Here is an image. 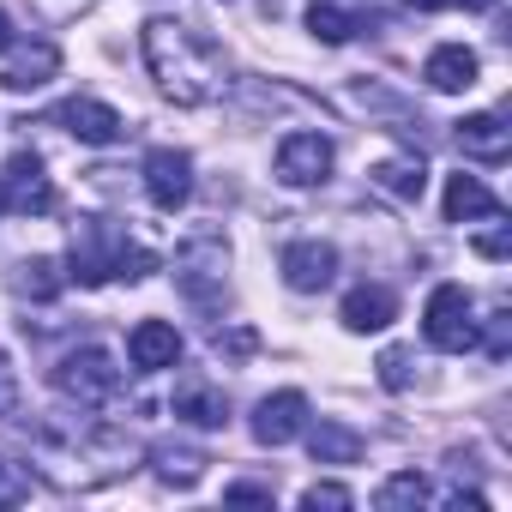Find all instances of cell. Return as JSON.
Returning <instances> with one entry per match:
<instances>
[{
    "mask_svg": "<svg viewBox=\"0 0 512 512\" xmlns=\"http://www.w3.org/2000/svg\"><path fill=\"white\" fill-rule=\"evenodd\" d=\"M139 49H145V67L157 79V91L181 109H199V103H217L223 85H229V61L223 49L193 31V25H175V19H151L139 31Z\"/></svg>",
    "mask_w": 512,
    "mask_h": 512,
    "instance_id": "6da1fadb",
    "label": "cell"
},
{
    "mask_svg": "<svg viewBox=\"0 0 512 512\" xmlns=\"http://www.w3.org/2000/svg\"><path fill=\"white\" fill-rule=\"evenodd\" d=\"M422 338H428L434 350H446V356L476 350L482 326H476V302H470L464 284H440V290L428 296V308H422Z\"/></svg>",
    "mask_w": 512,
    "mask_h": 512,
    "instance_id": "7a4b0ae2",
    "label": "cell"
},
{
    "mask_svg": "<svg viewBox=\"0 0 512 512\" xmlns=\"http://www.w3.org/2000/svg\"><path fill=\"white\" fill-rule=\"evenodd\" d=\"M55 392L73 398V404H85V410H97V404H109V398L121 392V368H115L109 350L85 344V350L61 356V368H55Z\"/></svg>",
    "mask_w": 512,
    "mask_h": 512,
    "instance_id": "3957f363",
    "label": "cell"
},
{
    "mask_svg": "<svg viewBox=\"0 0 512 512\" xmlns=\"http://www.w3.org/2000/svg\"><path fill=\"white\" fill-rule=\"evenodd\" d=\"M223 266H229V247L223 235H193L181 253H175V284L193 308H217L223 302Z\"/></svg>",
    "mask_w": 512,
    "mask_h": 512,
    "instance_id": "277c9868",
    "label": "cell"
},
{
    "mask_svg": "<svg viewBox=\"0 0 512 512\" xmlns=\"http://www.w3.org/2000/svg\"><path fill=\"white\" fill-rule=\"evenodd\" d=\"M121 247H127V235L115 229V223H103V217H91V223H79V235H73V284H85V290H97V284H109L115 278V260H121Z\"/></svg>",
    "mask_w": 512,
    "mask_h": 512,
    "instance_id": "5b68a950",
    "label": "cell"
},
{
    "mask_svg": "<svg viewBox=\"0 0 512 512\" xmlns=\"http://www.w3.org/2000/svg\"><path fill=\"white\" fill-rule=\"evenodd\" d=\"M332 163H338V151L326 133H290L278 145V181L284 187H320L332 175Z\"/></svg>",
    "mask_w": 512,
    "mask_h": 512,
    "instance_id": "8992f818",
    "label": "cell"
},
{
    "mask_svg": "<svg viewBox=\"0 0 512 512\" xmlns=\"http://www.w3.org/2000/svg\"><path fill=\"white\" fill-rule=\"evenodd\" d=\"M145 193H151L157 211H181L193 199V157L175 151V145H157L145 157Z\"/></svg>",
    "mask_w": 512,
    "mask_h": 512,
    "instance_id": "52a82bcc",
    "label": "cell"
},
{
    "mask_svg": "<svg viewBox=\"0 0 512 512\" xmlns=\"http://www.w3.org/2000/svg\"><path fill=\"white\" fill-rule=\"evenodd\" d=\"M278 266H284V284H290V290L314 296V290H326V284L338 278V247L320 241V235H308V241H290V247H284Z\"/></svg>",
    "mask_w": 512,
    "mask_h": 512,
    "instance_id": "ba28073f",
    "label": "cell"
},
{
    "mask_svg": "<svg viewBox=\"0 0 512 512\" xmlns=\"http://www.w3.org/2000/svg\"><path fill=\"white\" fill-rule=\"evenodd\" d=\"M302 428H308V398L302 392H272L253 410V440L260 446H290Z\"/></svg>",
    "mask_w": 512,
    "mask_h": 512,
    "instance_id": "9c48e42d",
    "label": "cell"
},
{
    "mask_svg": "<svg viewBox=\"0 0 512 512\" xmlns=\"http://www.w3.org/2000/svg\"><path fill=\"white\" fill-rule=\"evenodd\" d=\"M7 205H19V211H55V187H49V175H43V157L37 151H13V163H7Z\"/></svg>",
    "mask_w": 512,
    "mask_h": 512,
    "instance_id": "30bf717a",
    "label": "cell"
},
{
    "mask_svg": "<svg viewBox=\"0 0 512 512\" xmlns=\"http://www.w3.org/2000/svg\"><path fill=\"white\" fill-rule=\"evenodd\" d=\"M61 127H67L79 145H115V139L127 133V121H121L109 103H97V97H67V103H61Z\"/></svg>",
    "mask_w": 512,
    "mask_h": 512,
    "instance_id": "8fae6325",
    "label": "cell"
},
{
    "mask_svg": "<svg viewBox=\"0 0 512 512\" xmlns=\"http://www.w3.org/2000/svg\"><path fill=\"white\" fill-rule=\"evenodd\" d=\"M127 362H133L139 374L175 368V362H181V332H175L169 320H139V326L127 332Z\"/></svg>",
    "mask_w": 512,
    "mask_h": 512,
    "instance_id": "7c38bea8",
    "label": "cell"
},
{
    "mask_svg": "<svg viewBox=\"0 0 512 512\" xmlns=\"http://www.w3.org/2000/svg\"><path fill=\"white\" fill-rule=\"evenodd\" d=\"M476 73H482V61H476V49H464V43H440L428 61H422V79L434 85V91H470L476 85Z\"/></svg>",
    "mask_w": 512,
    "mask_h": 512,
    "instance_id": "4fadbf2b",
    "label": "cell"
},
{
    "mask_svg": "<svg viewBox=\"0 0 512 512\" xmlns=\"http://www.w3.org/2000/svg\"><path fill=\"white\" fill-rule=\"evenodd\" d=\"M392 314H398V296H392L386 284H356V290L344 296V308H338V320H344L350 332H386Z\"/></svg>",
    "mask_w": 512,
    "mask_h": 512,
    "instance_id": "5bb4252c",
    "label": "cell"
},
{
    "mask_svg": "<svg viewBox=\"0 0 512 512\" xmlns=\"http://www.w3.org/2000/svg\"><path fill=\"white\" fill-rule=\"evenodd\" d=\"M440 205H446V223H476V217L500 223V217H506V205H500V199H494V193H488L476 175H452Z\"/></svg>",
    "mask_w": 512,
    "mask_h": 512,
    "instance_id": "9a60e30c",
    "label": "cell"
},
{
    "mask_svg": "<svg viewBox=\"0 0 512 512\" xmlns=\"http://www.w3.org/2000/svg\"><path fill=\"white\" fill-rule=\"evenodd\" d=\"M458 145H464V157H476V163H506L512 127H506L500 115H464V121H458Z\"/></svg>",
    "mask_w": 512,
    "mask_h": 512,
    "instance_id": "2e32d148",
    "label": "cell"
},
{
    "mask_svg": "<svg viewBox=\"0 0 512 512\" xmlns=\"http://www.w3.org/2000/svg\"><path fill=\"white\" fill-rule=\"evenodd\" d=\"M175 416L193 422V428H223L229 422V398L217 386H205V380H181L175 386Z\"/></svg>",
    "mask_w": 512,
    "mask_h": 512,
    "instance_id": "e0dca14e",
    "label": "cell"
},
{
    "mask_svg": "<svg viewBox=\"0 0 512 512\" xmlns=\"http://www.w3.org/2000/svg\"><path fill=\"white\" fill-rule=\"evenodd\" d=\"M308 434V452H314V464H356L362 458V434L350 428V422H314V428H302Z\"/></svg>",
    "mask_w": 512,
    "mask_h": 512,
    "instance_id": "ac0fdd59",
    "label": "cell"
},
{
    "mask_svg": "<svg viewBox=\"0 0 512 512\" xmlns=\"http://www.w3.org/2000/svg\"><path fill=\"white\" fill-rule=\"evenodd\" d=\"M55 67H61V49H55V43H31V49H19V61H13L7 73H0V85L25 97V91L49 85V79H55Z\"/></svg>",
    "mask_w": 512,
    "mask_h": 512,
    "instance_id": "d6986e66",
    "label": "cell"
},
{
    "mask_svg": "<svg viewBox=\"0 0 512 512\" xmlns=\"http://www.w3.org/2000/svg\"><path fill=\"white\" fill-rule=\"evenodd\" d=\"M422 157L410 151V157H386V163H374V187L380 193H392V199H422Z\"/></svg>",
    "mask_w": 512,
    "mask_h": 512,
    "instance_id": "ffe728a7",
    "label": "cell"
},
{
    "mask_svg": "<svg viewBox=\"0 0 512 512\" xmlns=\"http://www.w3.org/2000/svg\"><path fill=\"white\" fill-rule=\"evenodd\" d=\"M151 464H157V476H163L169 488H193V482L205 476V464H211V458H205L199 446H157V452H151Z\"/></svg>",
    "mask_w": 512,
    "mask_h": 512,
    "instance_id": "44dd1931",
    "label": "cell"
},
{
    "mask_svg": "<svg viewBox=\"0 0 512 512\" xmlns=\"http://www.w3.org/2000/svg\"><path fill=\"white\" fill-rule=\"evenodd\" d=\"M380 512H416V506H428V476L422 470H398V476H386L380 482Z\"/></svg>",
    "mask_w": 512,
    "mask_h": 512,
    "instance_id": "7402d4cb",
    "label": "cell"
},
{
    "mask_svg": "<svg viewBox=\"0 0 512 512\" xmlns=\"http://www.w3.org/2000/svg\"><path fill=\"white\" fill-rule=\"evenodd\" d=\"M61 284H67V278H61V266H55V260H25V266H19V278H13V290H19V296H31V302H55V296H61Z\"/></svg>",
    "mask_w": 512,
    "mask_h": 512,
    "instance_id": "603a6c76",
    "label": "cell"
},
{
    "mask_svg": "<svg viewBox=\"0 0 512 512\" xmlns=\"http://www.w3.org/2000/svg\"><path fill=\"white\" fill-rule=\"evenodd\" d=\"M308 31H314L320 43H332V49H338V43H350V37L362 31V19H356V13H344V7H332V0H320V7L308 13Z\"/></svg>",
    "mask_w": 512,
    "mask_h": 512,
    "instance_id": "cb8c5ba5",
    "label": "cell"
},
{
    "mask_svg": "<svg viewBox=\"0 0 512 512\" xmlns=\"http://www.w3.org/2000/svg\"><path fill=\"white\" fill-rule=\"evenodd\" d=\"M31 494H37V476L25 464H13V458H0V506H19Z\"/></svg>",
    "mask_w": 512,
    "mask_h": 512,
    "instance_id": "d4e9b609",
    "label": "cell"
},
{
    "mask_svg": "<svg viewBox=\"0 0 512 512\" xmlns=\"http://www.w3.org/2000/svg\"><path fill=\"white\" fill-rule=\"evenodd\" d=\"M374 368H380V386H386V392H404V386L416 380V374H410V350H386Z\"/></svg>",
    "mask_w": 512,
    "mask_h": 512,
    "instance_id": "484cf974",
    "label": "cell"
},
{
    "mask_svg": "<svg viewBox=\"0 0 512 512\" xmlns=\"http://www.w3.org/2000/svg\"><path fill=\"white\" fill-rule=\"evenodd\" d=\"M302 506H308V512H320V506H332V512H344V506H356V494H350L344 482H314V488L302 494Z\"/></svg>",
    "mask_w": 512,
    "mask_h": 512,
    "instance_id": "4316f807",
    "label": "cell"
},
{
    "mask_svg": "<svg viewBox=\"0 0 512 512\" xmlns=\"http://www.w3.org/2000/svg\"><path fill=\"white\" fill-rule=\"evenodd\" d=\"M19 410V368H13V356L0 350V422H7Z\"/></svg>",
    "mask_w": 512,
    "mask_h": 512,
    "instance_id": "83f0119b",
    "label": "cell"
},
{
    "mask_svg": "<svg viewBox=\"0 0 512 512\" xmlns=\"http://www.w3.org/2000/svg\"><path fill=\"white\" fill-rule=\"evenodd\" d=\"M223 500H235V506H272V488H260V482H235Z\"/></svg>",
    "mask_w": 512,
    "mask_h": 512,
    "instance_id": "f1b7e54d",
    "label": "cell"
},
{
    "mask_svg": "<svg viewBox=\"0 0 512 512\" xmlns=\"http://www.w3.org/2000/svg\"><path fill=\"white\" fill-rule=\"evenodd\" d=\"M506 247H512V241H506V229H494V235H482V241H476V253H488V260H506Z\"/></svg>",
    "mask_w": 512,
    "mask_h": 512,
    "instance_id": "f546056e",
    "label": "cell"
},
{
    "mask_svg": "<svg viewBox=\"0 0 512 512\" xmlns=\"http://www.w3.org/2000/svg\"><path fill=\"white\" fill-rule=\"evenodd\" d=\"M13 43H19V37H13V19H7V13H0V55H7Z\"/></svg>",
    "mask_w": 512,
    "mask_h": 512,
    "instance_id": "4dcf8cb0",
    "label": "cell"
},
{
    "mask_svg": "<svg viewBox=\"0 0 512 512\" xmlns=\"http://www.w3.org/2000/svg\"><path fill=\"white\" fill-rule=\"evenodd\" d=\"M404 7H410V13H440L446 0H404Z\"/></svg>",
    "mask_w": 512,
    "mask_h": 512,
    "instance_id": "1f68e13d",
    "label": "cell"
},
{
    "mask_svg": "<svg viewBox=\"0 0 512 512\" xmlns=\"http://www.w3.org/2000/svg\"><path fill=\"white\" fill-rule=\"evenodd\" d=\"M452 7H464V13H488L494 0H452Z\"/></svg>",
    "mask_w": 512,
    "mask_h": 512,
    "instance_id": "d6a6232c",
    "label": "cell"
},
{
    "mask_svg": "<svg viewBox=\"0 0 512 512\" xmlns=\"http://www.w3.org/2000/svg\"><path fill=\"white\" fill-rule=\"evenodd\" d=\"M0 211H7V181H0Z\"/></svg>",
    "mask_w": 512,
    "mask_h": 512,
    "instance_id": "836d02e7",
    "label": "cell"
}]
</instances>
